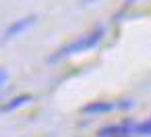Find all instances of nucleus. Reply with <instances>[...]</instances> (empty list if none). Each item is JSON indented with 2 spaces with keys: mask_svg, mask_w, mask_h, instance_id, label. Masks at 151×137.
Instances as JSON below:
<instances>
[{
  "mask_svg": "<svg viewBox=\"0 0 151 137\" xmlns=\"http://www.w3.org/2000/svg\"><path fill=\"white\" fill-rule=\"evenodd\" d=\"M85 4H91V2H97V0H83Z\"/></svg>",
  "mask_w": 151,
  "mask_h": 137,
  "instance_id": "obj_7",
  "label": "nucleus"
},
{
  "mask_svg": "<svg viewBox=\"0 0 151 137\" xmlns=\"http://www.w3.org/2000/svg\"><path fill=\"white\" fill-rule=\"evenodd\" d=\"M29 102H31V96H27V94L17 96V98H13V100H9V102H4V104H2V108H0V112H11V110H17V108H21V106H25V104H29Z\"/></svg>",
  "mask_w": 151,
  "mask_h": 137,
  "instance_id": "obj_4",
  "label": "nucleus"
},
{
  "mask_svg": "<svg viewBox=\"0 0 151 137\" xmlns=\"http://www.w3.org/2000/svg\"><path fill=\"white\" fill-rule=\"evenodd\" d=\"M6 79H9V71H6L4 67H0V87L6 83Z\"/></svg>",
  "mask_w": 151,
  "mask_h": 137,
  "instance_id": "obj_6",
  "label": "nucleus"
},
{
  "mask_svg": "<svg viewBox=\"0 0 151 137\" xmlns=\"http://www.w3.org/2000/svg\"><path fill=\"white\" fill-rule=\"evenodd\" d=\"M134 133L139 135H151V120H143L134 125Z\"/></svg>",
  "mask_w": 151,
  "mask_h": 137,
  "instance_id": "obj_5",
  "label": "nucleus"
},
{
  "mask_svg": "<svg viewBox=\"0 0 151 137\" xmlns=\"http://www.w3.org/2000/svg\"><path fill=\"white\" fill-rule=\"evenodd\" d=\"M33 23H35V15H27V17H21V19L13 21V23L4 29V33L0 36V44H4V42H9V40H13V38L21 36V33H23L25 29H29Z\"/></svg>",
  "mask_w": 151,
  "mask_h": 137,
  "instance_id": "obj_2",
  "label": "nucleus"
},
{
  "mask_svg": "<svg viewBox=\"0 0 151 137\" xmlns=\"http://www.w3.org/2000/svg\"><path fill=\"white\" fill-rule=\"evenodd\" d=\"M104 33H106V29H104V27H97V29H93V31H89V33L81 36L79 40H75V42H70V44L62 46V48H60L56 54H52V58H50V60H58V58H66V56L79 54V52L93 50V48H95V46L101 42Z\"/></svg>",
  "mask_w": 151,
  "mask_h": 137,
  "instance_id": "obj_1",
  "label": "nucleus"
},
{
  "mask_svg": "<svg viewBox=\"0 0 151 137\" xmlns=\"http://www.w3.org/2000/svg\"><path fill=\"white\" fill-rule=\"evenodd\" d=\"M132 102L130 100H122V102H91L83 106L85 114H104V112H112L116 108H130Z\"/></svg>",
  "mask_w": 151,
  "mask_h": 137,
  "instance_id": "obj_3",
  "label": "nucleus"
}]
</instances>
